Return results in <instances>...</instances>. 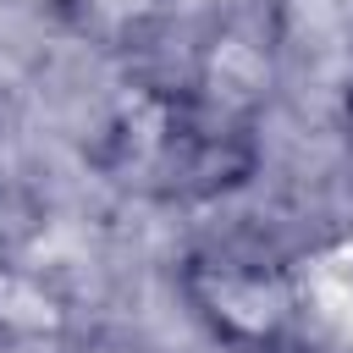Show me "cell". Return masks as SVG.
I'll use <instances>...</instances> for the list:
<instances>
[{"mask_svg":"<svg viewBox=\"0 0 353 353\" xmlns=\"http://www.w3.org/2000/svg\"><path fill=\"white\" fill-rule=\"evenodd\" d=\"M99 160L132 193L215 199L254 171V127L237 105L215 94L182 83H143L110 116Z\"/></svg>","mask_w":353,"mask_h":353,"instance_id":"obj_1","label":"cell"},{"mask_svg":"<svg viewBox=\"0 0 353 353\" xmlns=\"http://www.w3.org/2000/svg\"><path fill=\"white\" fill-rule=\"evenodd\" d=\"M182 287L193 298V309L210 320V331L243 353H270L287 342L298 298L287 270L265 254V248H243V243H210L188 259Z\"/></svg>","mask_w":353,"mask_h":353,"instance_id":"obj_2","label":"cell"},{"mask_svg":"<svg viewBox=\"0 0 353 353\" xmlns=\"http://www.w3.org/2000/svg\"><path fill=\"white\" fill-rule=\"evenodd\" d=\"M61 11L83 39L105 44V50H132L160 22L165 0H61Z\"/></svg>","mask_w":353,"mask_h":353,"instance_id":"obj_3","label":"cell"},{"mask_svg":"<svg viewBox=\"0 0 353 353\" xmlns=\"http://www.w3.org/2000/svg\"><path fill=\"white\" fill-rule=\"evenodd\" d=\"M0 248H6V226H0Z\"/></svg>","mask_w":353,"mask_h":353,"instance_id":"obj_4","label":"cell"}]
</instances>
